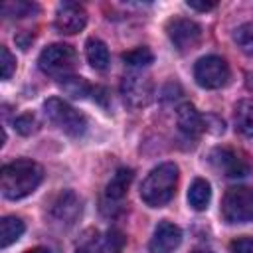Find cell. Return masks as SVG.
<instances>
[{
    "instance_id": "1",
    "label": "cell",
    "mask_w": 253,
    "mask_h": 253,
    "mask_svg": "<svg viewBox=\"0 0 253 253\" xmlns=\"http://www.w3.org/2000/svg\"><path fill=\"white\" fill-rule=\"evenodd\" d=\"M43 180V168L30 160V158H18L14 162L4 164L0 174V186L2 194L8 200H22L30 196Z\"/></svg>"
},
{
    "instance_id": "2",
    "label": "cell",
    "mask_w": 253,
    "mask_h": 253,
    "mask_svg": "<svg viewBox=\"0 0 253 253\" xmlns=\"http://www.w3.org/2000/svg\"><path fill=\"white\" fill-rule=\"evenodd\" d=\"M178 186V166L174 162H162L156 168L150 170V174L144 178L140 186V198L150 208H162L166 206Z\"/></svg>"
},
{
    "instance_id": "3",
    "label": "cell",
    "mask_w": 253,
    "mask_h": 253,
    "mask_svg": "<svg viewBox=\"0 0 253 253\" xmlns=\"http://www.w3.org/2000/svg\"><path fill=\"white\" fill-rule=\"evenodd\" d=\"M43 113L55 126L73 138L83 136L87 130V117L59 97H49L43 103Z\"/></svg>"
},
{
    "instance_id": "4",
    "label": "cell",
    "mask_w": 253,
    "mask_h": 253,
    "mask_svg": "<svg viewBox=\"0 0 253 253\" xmlns=\"http://www.w3.org/2000/svg\"><path fill=\"white\" fill-rule=\"evenodd\" d=\"M77 63V53L69 43H51L45 49H42L38 57L40 69L55 79H63L71 75Z\"/></svg>"
},
{
    "instance_id": "5",
    "label": "cell",
    "mask_w": 253,
    "mask_h": 253,
    "mask_svg": "<svg viewBox=\"0 0 253 253\" xmlns=\"http://www.w3.org/2000/svg\"><path fill=\"white\" fill-rule=\"evenodd\" d=\"M221 217L227 223H249L253 221V188L233 186L221 200Z\"/></svg>"
},
{
    "instance_id": "6",
    "label": "cell",
    "mask_w": 253,
    "mask_h": 253,
    "mask_svg": "<svg viewBox=\"0 0 253 253\" xmlns=\"http://www.w3.org/2000/svg\"><path fill=\"white\" fill-rule=\"evenodd\" d=\"M231 77L229 65L219 55H204L194 65V79L204 89H219Z\"/></svg>"
},
{
    "instance_id": "7",
    "label": "cell",
    "mask_w": 253,
    "mask_h": 253,
    "mask_svg": "<svg viewBox=\"0 0 253 253\" xmlns=\"http://www.w3.org/2000/svg\"><path fill=\"white\" fill-rule=\"evenodd\" d=\"M121 95L130 109H142L152 101L154 83L148 75H142L138 71L126 73L121 83Z\"/></svg>"
},
{
    "instance_id": "8",
    "label": "cell",
    "mask_w": 253,
    "mask_h": 253,
    "mask_svg": "<svg viewBox=\"0 0 253 253\" xmlns=\"http://www.w3.org/2000/svg\"><path fill=\"white\" fill-rule=\"evenodd\" d=\"M166 34L174 47L182 53L192 51L202 42V28L188 18H172L166 22Z\"/></svg>"
},
{
    "instance_id": "9",
    "label": "cell",
    "mask_w": 253,
    "mask_h": 253,
    "mask_svg": "<svg viewBox=\"0 0 253 253\" xmlns=\"http://www.w3.org/2000/svg\"><path fill=\"white\" fill-rule=\"evenodd\" d=\"M210 162L215 166V170L223 172L227 178H243L251 172V162L235 148L219 146L213 148L210 154Z\"/></svg>"
},
{
    "instance_id": "10",
    "label": "cell",
    "mask_w": 253,
    "mask_h": 253,
    "mask_svg": "<svg viewBox=\"0 0 253 253\" xmlns=\"http://www.w3.org/2000/svg\"><path fill=\"white\" fill-rule=\"evenodd\" d=\"M81 215V198L73 190H63L55 196L49 208V217L53 223H59L63 227L73 225Z\"/></svg>"
},
{
    "instance_id": "11",
    "label": "cell",
    "mask_w": 253,
    "mask_h": 253,
    "mask_svg": "<svg viewBox=\"0 0 253 253\" xmlns=\"http://www.w3.org/2000/svg\"><path fill=\"white\" fill-rule=\"evenodd\" d=\"M53 24H55V30L59 34H67V36L77 34L87 24V12L77 2H63L57 6Z\"/></svg>"
},
{
    "instance_id": "12",
    "label": "cell",
    "mask_w": 253,
    "mask_h": 253,
    "mask_svg": "<svg viewBox=\"0 0 253 253\" xmlns=\"http://www.w3.org/2000/svg\"><path fill=\"white\" fill-rule=\"evenodd\" d=\"M182 243V229L172 221H160L150 237V253H174Z\"/></svg>"
},
{
    "instance_id": "13",
    "label": "cell",
    "mask_w": 253,
    "mask_h": 253,
    "mask_svg": "<svg viewBox=\"0 0 253 253\" xmlns=\"http://www.w3.org/2000/svg\"><path fill=\"white\" fill-rule=\"evenodd\" d=\"M176 125L180 128V132L188 138H198L202 134V130L206 128L204 125V117L196 111V107L192 103H184L178 107L176 111Z\"/></svg>"
},
{
    "instance_id": "14",
    "label": "cell",
    "mask_w": 253,
    "mask_h": 253,
    "mask_svg": "<svg viewBox=\"0 0 253 253\" xmlns=\"http://www.w3.org/2000/svg\"><path fill=\"white\" fill-rule=\"evenodd\" d=\"M235 130L245 138H253V99H243L235 105L233 111Z\"/></svg>"
},
{
    "instance_id": "15",
    "label": "cell",
    "mask_w": 253,
    "mask_h": 253,
    "mask_svg": "<svg viewBox=\"0 0 253 253\" xmlns=\"http://www.w3.org/2000/svg\"><path fill=\"white\" fill-rule=\"evenodd\" d=\"M132 178H134V172L130 168H119L113 174V178L109 180L107 188H105L107 200H113V202L123 200L126 190H128V186H130V182H132Z\"/></svg>"
},
{
    "instance_id": "16",
    "label": "cell",
    "mask_w": 253,
    "mask_h": 253,
    "mask_svg": "<svg viewBox=\"0 0 253 253\" xmlns=\"http://www.w3.org/2000/svg\"><path fill=\"white\" fill-rule=\"evenodd\" d=\"M85 55H87V61L91 63L93 69L105 71L109 67V49H107L103 40L89 38L87 43H85Z\"/></svg>"
},
{
    "instance_id": "17",
    "label": "cell",
    "mask_w": 253,
    "mask_h": 253,
    "mask_svg": "<svg viewBox=\"0 0 253 253\" xmlns=\"http://www.w3.org/2000/svg\"><path fill=\"white\" fill-rule=\"evenodd\" d=\"M211 200V188H210V182L204 180V178H196L188 190V204L196 210V211H202L208 208Z\"/></svg>"
},
{
    "instance_id": "18",
    "label": "cell",
    "mask_w": 253,
    "mask_h": 253,
    "mask_svg": "<svg viewBox=\"0 0 253 253\" xmlns=\"http://www.w3.org/2000/svg\"><path fill=\"white\" fill-rule=\"evenodd\" d=\"M24 229H26V225L20 217H16V215L2 217V221H0V247L6 249L14 241H18L22 237Z\"/></svg>"
},
{
    "instance_id": "19",
    "label": "cell",
    "mask_w": 253,
    "mask_h": 253,
    "mask_svg": "<svg viewBox=\"0 0 253 253\" xmlns=\"http://www.w3.org/2000/svg\"><path fill=\"white\" fill-rule=\"evenodd\" d=\"M75 253H105V239L93 227L85 229L75 245Z\"/></svg>"
},
{
    "instance_id": "20",
    "label": "cell",
    "mask_w": 253,
    "mask_h": 253,
    "mask_svg": "<svg viewBox=\"0 0 253 253\" xmlns=\"http://www.w3.org/2000/svg\"><path fill=\"white\" fill-rule=\"evenodd\" d=\"M59 87L63 89V93H67L73 99H83L85 95H89L93 91L91 85L83 77H77V75H67V77L59 79Z\"/></svg>"
},
{
    "instance_id": "21",
    "label": "cell",
    "mask_w": 253,
    "mask_h": 253,
    "mask_svg": "<svg viewBox=\"0 0 253 253\" xmlns=\"http://www.w3.org/2000/svg\"><path fill=\"white\" fill-rule=\"evenodd\" d=\"M40 12L38 4L34 2H28V0H10V2H4L2 4V14L6 18H26V16H32Z\"/></svg>"
},
{
    "instance_id": "22",
    "label": "cell",
    "mask_w": 253,
    "mask_h": 253,
    "mask_svg": "<svg viewBox=\"0 0 253 253\" xmlns=\"http://www.w3.org/2000/svg\"><path fill=\"white\" fill-rule=\"evenodd\" d=\"M123 61L130 67H146L154 61V53L150 51V47L146 45H140V47H134V49H128L123 53Z\"/></svg>"
},
{
    "instance_id": "23",
    "label": "cell",
    "mask_w": 253,
    "mask_h": 253,
    "mask_svg": "<svg viewBox=\"0 0 253 253\" xmlns=\"http://www.w3.org/2000/svg\"><path fill=\"white\" fill-rule=\"evenodd\" d=\"M233 40L241 47V51H245L247 55H253V22L241 24L233 34Z\"/></svg>"
},
{
    "instance_id": "24",
    "label": "cell",
    "mask_w": 253,
    "mask_h": 253,
    "mask_svg": "<svg viewBox=\"0 0 253 253\" xmlns=\"http://www.w3.org/2000/svg\"><path fill=\"white\" fill-rule=\"evenodd\" d=\"M125 243H126L125 233L117 227H111L105 237V253H123Z\"/></svg>"
},
{
    "instance_id": "25",
    "label": "cell",
    "mask_w": 253,
    "mask_h": 253,
    "mask_svg": "<svg viewBox=\"0 0 253 253\" xmlns=\"http://www.w3.org/2000/svg\"><path fill=\"white\" fill-rule=\"evenodd\" d=\"M14 128L20 134L28 136V134H32V132L38 130V121H36V117L32 113H24V115H20V117L14 119Z\"/></svg>"
},
{
    "instance_id": "26",
    "label": "cell",
    "mask_w": 253,
    "mask_h": 253,
    "mask_svg": "<svg viewBox=\"0 0 253 253\" xmlns=\"http://www.w3.org/2000/svg\"><path fill=\"white\" fill-rule=\"evenodd\" d=\"M0 67H2V79H10L12 73L16 71V57L10 53V49L6 45L0 47Z\"/></svg>"
},
{
    "instance_id": "27",
    "label": "cell",
    "mask_w": 253,
    "mask_h": 253,
    "mask_svg": "<svg viewBox=\"0 0 253 253\" xmlns=\"http://www.w3.org/2000/svg\"><path fill=\"white\" fill-rule=\"evenodd\" d=\"M229 253H253V237L243 235L229 243Z\"/></svg>"
},
{
    "instance_id": "28",
    "label": "cell",
    "mask_w": 253,
    "mask_h": 253,
    "mask_svg": "<svg viewBox=\"0 0 253 253\" xmlns=\"http://www.w3.org/2000/svg\"><path fill=\"white\" fill-rule=\"evenodd\" d=\"M186 6L192 8V10H198V12H208V10L215 8V2H196V0H188Z\"/></svg>"
},
{
    "instance_id": "29",
    "label": "cell",
    "mask_w": 253,
    "mask_h": 253,
    "mask_svg": "<svg viewBox=\"0 0 253 253\" xmlns=\"http://www.w3.org/2000/svg\"><path fill=\"white\" fill-rule=\"evenodd\" d=\"M24 253H51L47 247H32V249H28V251H24Z\"/></svg>"
},
{
    "instance_id": "30",
    "label": "cell",
    "mask_w": 253,
    "mask_h": 253,
    "mask_svg": "<svg viewBox=\"0 0 253 253\" xmlns=\"http://www.w3.org/2000/svg\"><path fill=\"white\" fill-rule=\"evenodd\" d=\"M194 253H211V251H194Z\"/></svg>"
}]
</instances>
